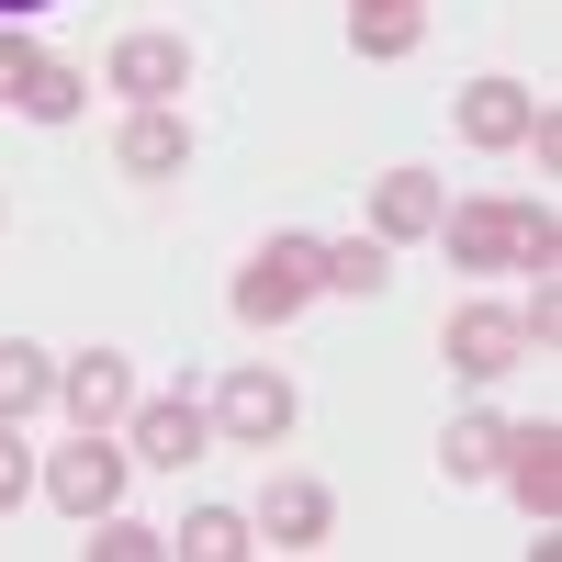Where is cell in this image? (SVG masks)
Returning a JSON list of instances; mask_svg holds the SVG:
<instances>
[{"label": "cell", "instance_id": "cell-1", "mask_svg": "<svg viewBox=\"0 0 562 562\" xmlns=\"http://www.w3.org/2000/svg\"><path fill=\"white\" fill-rule=\"evenodd\" d=\"M315 248H326V237H270V248L237 270V315H248V326L304 315V293H315Z\"/></svg>", "mask_w": 562, "mask_h": 562}, {"label": "cell", "instance_id": "cell-2", "mask_svg": "<svg viewBox=\"0 0 562 562\" xmlns=\"http://www.w3.org/2000/svg\"><path fill=\"white\" fill-rule=\"evenodd\" d=\"M214 428L237 450H270L281 428H293V383H281V371H237V383L214 394Z\"/></svg>", "mask_w": 562, "mask_h": 562}, {"label": "cell", "instance_id": "cell-3", "mask_svg": "<svg viewBox=\"0 0 562 562\" xmlns=\"http://www.w3.org/2000/svg\"><path fill=\"white\" fill-rule=\"evenodd\" d=\"M495 473H506V495H518L540 529L562 518V428H506V461H495Z\"/></svg>", "mask_w": 562, "mask_h": 562}, {"label": "cell", "instance_id": "cell-4", "mask_svg": "<svg viewBox=\"0 0 562 562\" xmlns=\"http://www.w3.org/2000/svg\"><path fill=\"white\" fill-rule=\"evenodd\" d=\"M45 495H57L68 518H102V506L124 495V461L102 450V428H79V450H57V461H45Z\"/></svg>", "mask_w": 562, "mask_h": 562}, {"label": "cell", "instance_id": "cell-5", "mask_svg": "<svg viewBox=\"0 0 562 562\" xmlns=\"http://www.w3.org/2000/svg\"><path fill=\"white\" fill-rule=\"evenodd\" d=\"M214 450V416L192 394H158V405H135V461H158V473H180V461H203Z\"/></svg>", "mask_w": 562, "mask_h": 562}, {"label": "cell", "instance_id": "cell-6", "mask_svg": "<svg viewBox=\"0 0 562 562\" xmlns=\"http://www.w3.org/2000/svg\"><path fill=\"white\" fill-rule=\"evenodd\" d=\"M439 349H450V371H473V383H495V371H518V360H529V338H518V315H495V304H461Z\"/></svg>", "mask_w": 562, "mask_h": 562}, {"label": "cell", "instance_id": "cell-7", "mask_svg": "<svg viewBox=\"0 0 562 562\" xmlns=\"http://www.w3.org/2000/svg\"><path fill=\"white\" fill-rule=\"evenodd\" d=\"M102 79L124 90V102H169V90H180V79H192V57H180V34H124Z\"/></svg>", "mask_w": 562, "mask_h": 562}, {"label": "cell", "instance_id": "cell-8", "mask_svg": "<svg viewBox=\"0 0 562 562\" xmlns=\"http://www.w3.org/2000/svg\"><path fill=\"white\" fill-rule=\"evenodd\" d=\"M57 394H68L79 428H113V416H135V383H124V360H113V349L68 360V371H57Z\"/></svg>", "mask_w": 562, "mask_h": 562}, {"label": "cell", "instance_id": "cell-9", "mask_svg": "<svg viewBox=\"0 0 562 562\" xmlns=\"http://www.w3.org/2000/svg\"><path fill=\"white\" fill-rule=\"evenodd\" d=\"M450 203H439V180L428 169H383L371 180V237H428Z\"/></svg>", "mask_w": 562, "mask_h": 562}, {"label": "cell", "instance_id": "cell-10", "mask_svg": "<svg viewBox=\"0 0 562 562\" xmlns=\"http://www.w3.org/2000/svg\"><path fill=\"white\" fill-rule=\"evenodd\" d=\"M529 124H540V102L518 79H473V90H461V135H473V147H518Z\"/></svg>", "mask_w": 562, "mask_h": 562}, {"label": "cell", "instance_id": "cell-11", "mask_svg": "<svg viewBox=\"0 0 562 562\" xmlns=\"http://www.w3.org/2000/svg\"><path fill=\"white\" fill-rule=\"evenodd\" d=\"M326 518H338L326 484H270V495H259V540H270V551H315Z\"/></svg>", "mask_w": 562, "mask_h": 562}, {"label": "cell", "instance_id": "cell-12", "mask_svg": "<svg viewBox=\"0 0 562 562\" xmlns=\"http://www.w3.org/2000/svg\"><path fill=\"white\" fill-rule=\"evenodd\" d=\"M135 180H169L180 158H192V135H180V113L169 102H135V124H124V147H113Z\"/></svg>", "mask_w": 562, "mask_h": 562}, {"label": "cell", "instance_id": "cell-13", "mask_svg": "<svg viewBox=\"0 0 562 562\" xmlns=\"http://www.w3.org/2000/svg\"><path fill=\"white\" fill-rule=\"evenodd\" d=\"M394 281V237H338L315 248V293H383Z\"/></svg>", "mask_w": 562, "mask_h": 562}, {"label": "cell", "instance_id": "cell-14", "mask_svg": "<svg viewBox=\"0 0 562 562\" xmlns=\"http://www.w3.org/2000/svg\"><path fill=\"white\" fill-rule=\"evenodd\" d=\"M506 225H518L506 203H461V214H439V225H428V237H450V259H461V270H506Z\"/></svg>", "mask_w": 562, "mask_h": 562}, {"label": "cell", "instance_id": "cell-15", "mask_svg": "<svg viewBox=\"0 0 562 562\" xmlns=\"http://www.w3.org/2000/svg\"><path fill=\"white\" fill-rule=\"evenodd\" d=\"M439 461H450V484H484L506 461V416H461V428L439 439Z\"/></svg>", "mask_w": 562, "mask_h": 562}, {"label": "cell", "instance_id": "cell-16", "mask_svg": "<svg viewBox=\"0 0 562 562\" xmlns=\"http://www.w3.org/2000/svg\"><path fill=\"white\" fill-rule=\"evenodd\" d=\"M45 394H57V371H45V349H23V338H0V416H34Z\"/></svg>", "mask_w": 562, "mask_h": 562}, {"label": "cell", "instance_id": "cell-17", "mask_svg": "<svg viewBox=\"0 0 562 562\" xmlns=\"http://www.w3.org/2000/svg\"><path fill=\"white\" fill-rule=\"evenodd\" d=\"M180 551H192V562H237L248 518H237V506H192V518H180Z\"/></svg>", "mask_w": 562, "mask_h": 562}, {"label": "cell", "instance_id": "cell-18", "mask_svg": "<svg viewBox=\"0 0 562 562\" xmlns=\"http://www.w3.org/2000/svg\"><path fill=\"white\" fill-rule=\"evenodd\" d=\"M349 34H360V57H405V45H416V0H383V12H349Z\"/></svg>", "mask_w": 562, "mask_h": 562}, {"label": "cell", "instance_id": "cell-19", "mask_svg": "<svg viewBox=\"0 0 562 562\" xmlns=\"http://www.w3.org/2000/svg\"><path fill=\"white\" fill-rule=\"evenodd\" d=\"M506 270H540V281H551V270H562V225H551V214H518V225H506Z\"/></svg>", "mask_w": 562, "mask_h": 562}, {"label": "cell", "instance_id": "cell-20", "mask_svg": "<svg viewBox=\"0 0 562 562\" xmlns=\"http://www.w3.org/2000/svg\"><path fill=\"white\" fill-rule=\"evenodd\" d=\"M169 540L158 529H135V518H113V506H102V518H90V562H158Z\"/></svg>", "mask_w": 562, "mask_h": 562}, {"label": "cell", "instance_id": "cell-21", "mask_svg": "<svg viewBox=\"0 0 562 562\" xmlns=\"http://www.w3.org/2000/svg\"><path fill=\"white\" fill-rule=\"evenodd\" d=\"M79 90H90L79 68H57V57H45V68H34V90H23V113H34V124H68V113H79Z\"/></svg>", "mask_w": 562, "mask_h": 562}, {"label": "cell", "instance_id": "cell-22", "mask_svg": "<svg viewBox=\"0 0 562 562\" xmlns=\"http://www.w3.org/2000/svg\"><path fill=\"white\" fill-rule=\"evenodd\" d=\"M34 495V461H23V439H12V416H0V518Z\"/></svg>", "mask_w": 562, "mask_h": 562}, {"label": "cell", "instance_id": "cell-23", "mask_svg": "<svg viewBox=\"0 0 562 562\" xmlns=\"http://www.w3.org/2000/svg\"><path fill=\"white\" fill-rule=\"evenodd\" d=\"M34 68H45V57H34L12 23H0V102H23V90H34Z\"/></svg>", "mask_w": 562, "mask_h": 562}, {"label": "cell", "instance_id": "cell-24", "mask_svg": "<svg viewBox=\"0 0 562 562\" xmlns=\"http://www.w3.org/2000/svg\"><path fill=\"white\" fill-rule=\"evenodd\" d=\"M23 12H45V0H0V23H23Z\"/></svg>", "mask_w": 562, "mask_h": 562}, {"label": "cell", "instance_id": "cell-25", "mask_svg": "<svg viewBox=\"0 0 562 562\" xmlns=\"http://www.w3.org/2000/svg\"><path fill=\"white\" fill-rule=\"evenodd\" d=\"M349 12H383V0H349Z\"/></svg>", "mask_w": 562, "mask_h": 562}]
</instances>
